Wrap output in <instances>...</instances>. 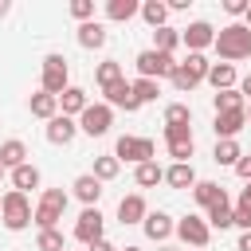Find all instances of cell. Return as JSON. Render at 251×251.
I'll return each mask as SVG.
<instances>
[{"label":"cell","mask_w":251,"mask_h":251,"mask_svg":"<svg viewBox=\"0 0 251 251\" xmlns=\"http://www.w3.org/2000/svg\"><path fill=\"white\" fill-rule=\"evenodd\" d=\"M212 47L220 51L224 63L247 59V55H251V27H247V24H227V27L216 31V43H212Z\"/></svg>","instance_id":"cell-1"},{"label":"cell","mask_w":251,"mask_h":251,"mask_svg":"<svg viewBox=\"0 0 251 251\" xmlns=\"http://www.w3.org/2000/svg\"><path fill=\"white\" fill-rule=\"evenodd\" d=\"M0 220H4V227L8 231H24L31 220H35V208H31V200L24 196V192H4V200H0Z\"/></svg>","instance_id":"cell-2"},{"label":"cell","mask_w":251,"mask_h":251,"mask_svg":"<svg viewBox=\"0 0 251 251\" xmlns=\"http://www.w3.org/2000/svg\"><path fill=\"white\" fill-rule=\"evenodd\" d=\"M71 86V67H67V59L59 55V51H51V55H43V67H39V90H47V94H63Z\"/></svg>","instance_id":"cell-3"},{"label":"cell","mask_w":251,"mask_h":251,"mask_svg":"<svg viewBox=\"0 0 251 251\" xmlns=\"http://www.w3.org/2000/svg\"><path fill=\"white\" fill-rule=\"evenodd\" d=\"M208 71H212V63H208L204 55H188L184 63H176V71H173V86H176L180 94H188V90H196L200 82H208Z\"/></svg>","instance_id":"cell-4"},{"label":"cell","mask_w":251,"mask_h":251,"mask_svg":"<svg viewBox=\"0 0 251 251\" xmlns=\"http://www.w3.org/2000/svg\"><path fill=\"white\" fill-rule=\"evenodd\" d=\"M63 212H67V192H63V188H43V196H39V204H35V227H39V231L55 227V224L63 220Z\"/></svg>","instance_id":"cell-5"},{"label":"cell","mask_w":251,"mask_h":251,"mask_svg":"<svg viewBox=\"0 0 251 251\" xmlns=\"http://www.w3.org/2000/svg\"><path fill=\"white\" fill-rule=\"evenodd\" d=\"M133 67H137V78H153V82H157V78H173V71H176L173 55H161V51H153V47L137 51Z\"/></svg>","instance_id":"cell-6"},{"label":"cell","mask_w":251,"mask_h":251,"mask_svg":"<svg viewBox=\"0 0 251 251\" xmlns=\"http://www.w3.org/2000/svg\"><path fill=\"white\" fill-rule=\"evenodd\" d=\"M110 126H114V106H106V102H90L78 118V129L86 137H102V133H110Z\"/></svg>","instance_id":"cell-7"},{"label":"cell","mask_w":251,"mask_h":251,"mask_svg":"<svg viewBox=\"0 0 251 251\" xmlns=\"http://www.w3.org/2000/svg\"><path fill=\"white\" fill-rule=\"evenodd\" d=\"M153 153H157V145H153L149 137H129V133H122V137H118V145H114V157H118V161H133V165L157 161Z\"/></svg>","instance_id":"cell-8"},{"label":"cell","mask_w":251,"mask_h":251,"mask_svg":"<svg viewBox=\"0 0 251 251\" xmlns=\"http://www.w3.org/2000/svg\"><path fill=\"white\" fill-rule=\"evenodd\" d=\"M165 145H169V157L173 161H184L192 157L196 149V137H192V126H165Z\"/></svg>","instance_id":"cell-9"},{"label":"cell","mask_w":251,"mask_h":251,"mask_svg":"<svg viewBox=\"0 0 251 251\" xmlns=\"http://www.w3.org/2000/svg\"><path fill=\"white\" fill-rule=\"evenodd\" d=\"M180 43L188 47V55H204V47L216 43V27L208 20H192L184 31H180Z\"/></svg>","instance_id":"cell-10"},{"label":"cell","mask_w":251,"mask_h":251,"mask_svg":"<svg viewBox=\"0 0 251 251\" xmlns=\"http://www.w3.org/2000/svg\"><path fill=\"white\" fill-rule=\"evenodd\" d=\"M176 235H180L184 247H208L212 227H208L204 216H184V220H176Z\"/></svg>","instance_id":"cell-11"},{"label":"cell","mask_w":251,"mask_h":251,"mask_svg":"<svg viewBox=\"0 0 251 251\" xmlns=\"http://www.w3.org/2000/svg\"><path fill=\"white\" fill-rule=\"evenodd\" d=\"M102 227H106V216H102L98 208H82V216L75 220V239L90 247V243L102 239Z\"/></svg>","instance_id":"cell-12"},{"label":"cell","mask_w":251,"mask_h":251,"mask_svg":"<svg viewBox=\"0 0 251 251\" xmlns=\"http://www.w3.org/2000/svg\"><path fill=\"white\" fill-rule=\"evenodd\" d=\"M43 133H47V141H51V145H71V141H75V133H78V122H75V118H67V114H55V118L47 122V129H43Z\"/></svg>","instance_id":"cell-13"},{"label":"cell","mask_w":251,"mask_h":251,"mask_svg":"<svg viewBox=\"0 0 251 251\" xmlns=\"http://www.w3.org/2000/svg\"><path fill=\"white\" fill-rule=\"evenodd\" d=\"M106 94V106H118V110H126V114H133V110H141L137 106V98H133V82H114V86H106L102 90Z\"/></svg>","instance_id":"cell-14"},{"label":"cell","mask_w":251,"mask_h":251,"mask_svg":"<svg viewBox=\"0 0 251 251\" xmlns=\"http://www.w3.org/2000/svg\"><path fill=\"white\" fill-rule=\"evenodd\" d=\"M247 126V110H231V114H216V141H235V133Z\"/></svg>","instance_id":"cell-15"},{"label":"cell","mask_w":251,"mask_h":251,"mask_svg":"<svg viewBox=\"0 0 251 251\" xmlns=\"http://www.w3.org/2000/svg\"><path fill=\"white\" fill-rule=\"evenodd\" d=\"M145 216H149V208H145L141 192H129V196L118 200V220L122 224H145Z\"/></svg>","instance_id":"cell-16"},{"label":"cell","mask_w":251,"mask_h":251,"mask_svg":"<svg viewBox=\"0 0 251 251\" xmlns=\"http://www.w3.org/2000/svg\"><path fill=\"white\" fill-rule=\"evenodd\" d=\"M75 196L86 204V208H98V196H102V180L94 176V173H82V176H75Z\"/></svg>","instance_id":"cell-17"},{"label":"cell","mask_w":251,"mask_h":251,"mask_svg":"<svg viewBox=\"0 0 251 251\" xmlns=\"http://www.w3.org/2000/svg\"><path fill=\"white\" fill-rule=\"evenodd\" d=\"M90 106V98H86V90L82 86H67L63 94H59V110L67 114V118H82V110Z\"/></svg>","instance_id":"cell-18"},{"label":"cell","mask_w":251,"mask_h":251,"mask_svg":"<svg viewBox=\"0 0 251 251\" xmlns=\"http://www.w3.org/2000/svg\"><path fill=\"white\" fill-rule=\"evenodd\" d=\"M141 227H145V235H149L153 243H165V239H169V235L176 231V224H173V220H169L165 212H149Z\"/></svg>","instance_id":"cell-19"},{"label":"cell","mask_w":251,"mask_h":251,"mask_svg":"<svg viewBox=\"0 0 251 251\" xmlns=\"http://www.w3.org/2000/svg\"><path fill=\"white\" fill-rule=\"evenodd\" d=\"M165 184H173V188H196V169H192V161L184 165V161H173L169 169H165Z\"/></svg>","instance_id":"cell-20"},{"label":"cell","mask_w":251,"mask_h":251,"mask_svg":"<svg viewBox=\"0 0 251 251\" xmlns=\"http://www.w3.org/2000/svg\"><path fill=\"white\" fill-rule=\"evenodd\" d=\"M27 110H31L35 118H43V122H51V118L59 114V98H55V94H47V90H35V94L27 98Z\"/></svg>","instance_id":"cell-21"},{"label":"cell","mask_w":251,"mask_h":251,"mask_svg":"<svg viewBox=\"0 0 251 251\" xmlns=\"http://www.w3.org/2000/svg\"><path fill=\"white\" fill-rule=\"evenodd\" d=\"M78 47H86V51H98V47H106V27H102L98 20H90V24H78Z\"/></svg>","instance_id":"cell-22"},{"label":"cell","mask_w":251,"mask_h":251,"mask_svg":"<svg viewBox=\"0 0 251 251\" xmlns=\"http://www.w3.org/2000/svg\"><path fill=\"white\" fill-rule=\"evenodd\" d=\"M192 196H196V204L208 212L212 204H220V200H227V192L216 184V180H196V188H192Z\"/></svg>","instance_id":"cell-23"},{"label":"cell","mask_w":251,"mask_h":251,"mask_svg":"<svg viewBox=\"0 0 251 251\" xmlns=\"http://www.w3.org/2000/svg\"><path fill=\"white\" fill-rule=\"evenodd\" d=\"M0 165H4V169H20V165H27V145H24L20 137L4 141V145H0Z\"/></svg>","instance_id":"cell-24"},{"label":"cell","mask_w":251,"mask_h":251,"mask_svg":"<svg viewBox=\"0 0 251 251\" xmlns=\"http://www.w3.org/2000/svg\"><path fill=\"white\" fill-rule=\"evenodd\" d=\"M133 16H141V4H137V0H106V20L126 24V20H133Z\"/></svg>","instance_id":"cell-25"},{"label":"cell","mask_w":251,"mask_h":251,"mask_svg":"<svg viewBox=\"0 0 251 251\" xmlns=\"http://www.w3.org/2000/svg\"><path fill=\"white\" fill-rule=\"evenodd\" d=\"M12 188H16V192H24V196H27L31 188H39V169H35L31 161H27V165H20V169H12Z\"/></svg>","instance_id":"cell-26"},{"label":"cell","mask_w":251,"mask_h":251,"mask_svg":"<svg viewBox=\"0 0 251 251\" xmlns=\"http://www.w3.org/2000/svg\"><path fill=\"white\" fill-rule=\"evenodd\" d=\"M204 220H208V227H220V231H224V227H235V208H231V200L212 204Z\"/></svg>","instance_id":"cell-27"},{"label":"cell","mask_w":251,"mask_h":251,"mask_svg":"<svg viewBox=\"0 0 251 251\" xmlns=\"http://www.w3.org/2000/svg\"><path fill=\"white\" fill-rule=\"evenodd\" d=\"M208 82L216 86V94H220V90H235V67H231V63H212Z\"/></svg>","instance_id":"cell-28"},{"label":"cell","mask_w":251,"mask_h":251,"mask_svg":"<svg viewBox=\"0 0 251 251\" xmlns=\"http://www.w3.org/2000/svg\"><path fill=\"white\" fill-rule=\"evenodd\" d=\"M176 47H180V31H176V27H169V24H165V27H157V31H153V51L173 55Z\"/></svg>","instance_id":"cell-29"},{"label":"cell","mask_w":251,"mask_h":251,"mask_svg":"<svg viewBox=\"0 0 251 251\" xmlns=\"http://www.w3.org/2000/svg\"><path fill=\"white\" fill-rule=\"evenodd\" d=\"M212 106H216V114H231V110H247V98H243L239 86H235V90H220V94L212 98Z\"/></svg>","instance_id":"cell-30"},{"label":"cell","mask_w":251,"mask_h":251,"mask_svg":"<svg viewBox=\"0 0 251 251\" xmlns=\"http://www.w3.org/2000/svg\"><path fill=\"white\" fill-rule=\"evenodd\" d=\"M133 180H137L141 188H157V184L165 180V169H161L157 161H145V165H137V169H133Z\"/></svg>","instance_id":"cell-31"},{"label":"cell","mask_w":251,"mask_h":251,"mask_svg":"<svg viewBox=\"0 0 251 251\" xmlns=\"http://www.w3.org/2000/svg\"><path fill=\"white\" fill-rule=\"evenodd\" d=\"M141 20L157 31V27H165V20H169V4H161V0H145L141 4Z\"/></svg>","instance_id":"cell-32"},{"label":"cell","mask_w":251,"mask_h":251,"mask_svg":"<svg viewBox=\"0 0 251 251\" xmlns=\"http://www.w3.org/2000/svg\"><path fill=\"white\" fill-rule=\"evenodd\" d=\"M239 157H243V149H239V141H216V149H212V161L216 165H239Z\"/></svg>","instance_id":"cell-33"},{"label":"cell","mask_w":251,"mask_h":251,"mask_svg":"<svg viewBox=\"0 0 251 251\" xmlns=\"http://www.w3.org/2000/svg\"><path fill=\"white\" fill-rule=\"evenodd\" d=\"M118 173H122V161H118L114 153H106V157H94V176H98L102 184H106V180H114Z\"/></svg>","instance_id":"cell-34"},{"label":"cell","mask_w":251,"mask_h":251,"mask_svg":"<svg viewBox=\"0 0 251 251\" xmlns=\"http://www.w3.org/2000/svg\"><path fill=\"white\" fill-rule=\"evenodd\" d=\"M94 78H98V86H102V90H106V86H114V82H122V63H114V59L98 63Z\"/></svg>","instance_id":"cell-35"},{"label":"cell","mask_w":251,"mask_h":251,"mask_svg":"<svg viewBox=\"0 0 251 251\" xmlns=\"http://www.w3.org/2000/svg\"><path fill=\"white\" fill-rule=\"evenodd\" d=\"M235 227H243V231H251V184L239 192V200H235Z\"/></svg>","instance_id":"cell-36"},{"label":"cell","mask_w":251,"mask_h":251,"mask_svg":"<svg viewBox=\"0 0 251 251\" xmlns=\"http://www.w3.org/2000/svg\"><path fill=\"white\" fill-rule=\"evenodd\" d=\"M157 94H161V86H157L153 78H133V98H137V106L157 102Z\"/></svg>","instance_id":"cell-37"},{"label":"cell","mask_w":251,"mask_h":251,"mask_svg":"<svg viewBox=\"0 0 251 251\" xmlns=\"http://www.w3.org/2000/svg\"><path fill=\"white\" fill-rule=\"evenodd\" d=\"M165 126H192V110H188L184 102L165 106Z\"/></svg>","instance_id":"cell-38"},{"label":"cell","mask_w":251,"mask_h":251,"mask_svg":"<svg viewBox=\"0 0 251 251\" xmlns=\"http://www.w3.org/2000/svg\"><path fill=\"white\" fill-rule=\"evenodd\" d=\"M35 247H39V251H67V243H63V231H59V227H47V231H39Z\"/></svg>","instance_id":"cell-39"},{"label":"cell","mask_w":251,"mask_h":251,"mask_svg":"<svg viewBox=\"0 0 251 251\" xmlns=\"http://www.w3.org/2000/svg\"><path fill=\"white\" fill-rule=\"evenodd\" d=\"M71 16L78 24H90L94 20V0H71Z\"/></svg>","instance_id":"cell-40"},{"label":"cell","mask_w":251,"mask_h":251,"mask_svg":"<svg viewBox=\"0 0 251 251\" xmlns=\"http://www.w3.org/2000/svg\"><path fill=\"white\" fill-rule=\"evenodd\" d=\"M247 8H251L247 0H224V12L227 16H247Z\"/></svg>","instance_id":"cell-41"},{"label":"cell","mask_w":251,"mask_h":251,"mask_svg":"<svg viewBox=\"0 0 251 251\" xmlns=\"http://www.w3.org/2000/svg\"><path fill=\"white\" fill-rule=\"evenodd\" d=\"M235 173H239V176H243V180L251 184V153H243V157H239V165H235Z\"/></svg>","instance_id":"cell-42"},{"label":"cell","mask_w":251,"mask_h":251,"mask_svg":"<svg viewBox=\"0 0 251 251\" xmlns=\"http://www.w3.org/2000/svg\"><path fill=\"white\" fill-rule=\"evenodd\" d=\"M86 251H122V247H114V243H110V239H98V243H90V247H86Z\"/></svg>","instance_id":"cell-43"},{"label":"cell","mask_w":251,"mask_h":251,"mask_svg":"<svg viewBox=\"0 0 251 251\" xmlns=\"http://www.w3.org/2000/svg\"><path fill=\"white\" fill-rule=\"evenodd\" d=\"M235 251H251V231H243V235H239V243H235Z\"/></svg>","instance_id":"cell-44"},{"label":"cell","mask_w":251,"mask_h":251,"mask_svg":"<svg viewBox=\"0 0 251 251\" xmlns=\"http://www.w3.org/2000/svg\"><path fill=\"white\" fill-rule=\"evenodd\" d=\"M239 94H243V98H251V75H247V78L239 82Z\"/></svg>","instance_id":"cell-45"},{"label":"cell","mask_w":251,"mask_h":251,"mask_svg":"<svg viewBox=\"0 0 251 251\" xmlns=\"http://www.w3.org/2000/svg\"><path fill=\"white\" fill-rule=\"evenodd\" d=\"M8 12H12V4H8V0H0V20H4Z\"/></svg>","instance_id":"cell-46"},{"label":"cell","mask_w":251,"mask_h":251,"mask_svg":"<svg viewBox=\"0 0 251 251\" xmlns=\"http://www.w3.org/2000/svg\"><path fill=\"white\" fill-rule=\"evenodd\" d=\"M4 173H8V169H4V165H0V180H4Z\"/></svg>","instance_id":"cell-47"},{"label":"cell","mask_w":251,"mask_h":251,"mask_svg":"<svg viewBox=\"0 0 251 251\" xmlns=\"http://www.w3.org/2000/svg\"><path fill=\"white\" fill-rule=\"evenodd\" d=\"M247 27H251V8H247Z\"/></svg>","instance_id":"cell-48"},{"label":"cell","mask_w":251,"mask_h":251,"mask_svg":"<svg viewBox=\"0 0 251 251\" xmlns=\"http://www.w3.org/2000/svg\"><path fill=\"white\" fill-rule=\"evenodd\" d=\"M122 251H141V247H122Z\"/></svg>","instance_id":"cell-49"},{"label":"cell","mask_w":251,"mask_h":251,"mask_svg":"<svg viewBox=\"0 0 251 251\" xmlns=\"http://www.w3.org/2000/svg\"><path fill=\"white\" fill-rule=\"evenodd\" d=\"M247 122H251V106H247Z\"/></svg>","instance_id":"cell-50"},{"label":"cell","mask_w":251,"mask_h":251,"mask_svg":"<svg viewBox=\"0 0 251 251\" xmlns=\"http://www.w3.org/2000/svg\"><path fill=\"white\" fill-rule=\"evenodd\" d=\"M0 200H4V196H0Z\"/></svg>","instance_id":"cell-51"}]
</instances>
